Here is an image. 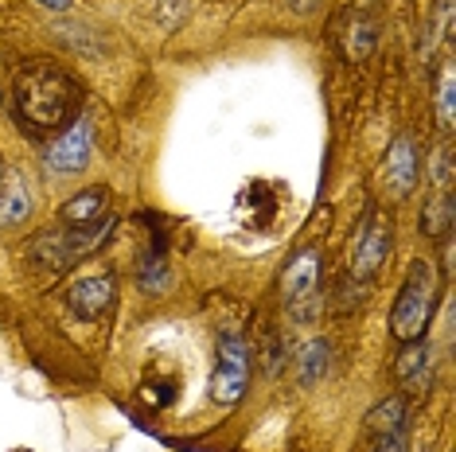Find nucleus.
<instances>
[{"label": "nucleus", "mask_w": 456, "mask_h": 452, "mask_svg": "<svg viewBox=\"0 0 456 452\" xmlns=\"http://www.w3.org/2000/svg\"><path fill=\"white\" fill-rule=\"evenodd\" d=\"M12 101L20 125L32 137H47V133L67 129L70 121H78L82 90L63 67L47 63V59H32V63L20 67Z\"/></svg>", "instance_id": "f257e3e1"}, {"label": "nucleus", "mask_w": 456, "mask_h": 452, "mask_svg": "<svg viewBox=\"0 0 456 452\" xmlns=\"http://www.w3.org/2000/svg\"><path fill=\"white\" fill-rule=\"evenodd\" d=\"M433 304H437V270H433V262L418 258L410 265L398 301L390 308V332L398 335L402 343L421 339L433 320Z\"/></svg>", "instance_id": "f03ea898"}, {"label": "nucleus", "mask_w": 456, "mask_h": 452, "mask_svg": "<svg viewBox=\"0 0 456 452\" xmlns=\"http://www.w3.org/2000/svg\"><path fill=\"white\" fill-rule=\"evenodd\" d=\"M246 386H250V347L242 335L223 332L219 335V367L211 375V398L219 406L242 402Z\"/></svg>", "instance_id": "7ed1b4c3"}, {"label": "nucleus", "mask_w": 456, "mask_h": 452, "mask_svg": "<svg viewBox=\"0 0 456 452\" xmlns=\"http://www.w3.org/2000/svg\"><path fill=\"white\" fill-rule=\"evenodd\" d=\"M387 254H390V219L370 207L355 234V246H351V277L355 281L375 277L382 270V262H387Z\"/></svg>", "instance_id": "20e7f679"}, {"label": "nucleus", "mask_w": 456, "mask_h": 452, "mask_svg": "<svg viewBox=\"0 0 456 452\" xmlns=\"http://www.w3.org/2000/svg\"><path fill=\"white\" fill-rule=\"evenodd\" d=\"M320 285V254L316 250H300L289 270L281 277V296L293 316H313V296Z\"/></svg>", "instance_id": "39448f33"}, {"label": "nucleus", "mask_w": 456, "mask_h": 452, "mask_svg": "<svg viewBox=\"0 0 456 452\" xmlns=\"http://www.w3.org/2000/svg\"><path fill=\"white\" fill-rule=\"evenodd\" d=\"M90 149H94V129H90L86 117H78V121H70V125L55 137V145L47 149V164L55 172H63V176H70V172L86 168Z\"/></svg>", "instance_id": "423d86ee"}, {"label": "nucleus", "mask_w": 456, "mask_h": 452, "mask_svg": "<svg viewBox=\"0 0 456 452\" xmlns=\"http://www.w3.org/2000/svg\"><path fill=\"white\" fill-rule=\"evenodd\" d=\"M113 289H118V281H113L110 273L82 277V281H75V285H70V293H67L70 312L82 316V320H94V316L110 312V308H113Z\"/></svg>", "instance_id": "0eeeda50"}, {"label": "nucleus", "mask_w": 456, "mask_h": 452, "mask_svg": "<svg viewBox=\"0 0 456 452\" xmlns=\"http://www.w3.org/2000/svg\"><path fill=\"white\" fill-rule=\"evenodd\" d=\"M32 214V188L20 172H8L0 176V226H16Z\"/></svg>", "instance_id": "6e6552de"}, {"label": "nucleus", "mask_w": 456, "mask_h": 452, "mask_svg": "<svg viewBox=\"0 0 456 452\" xmlns=\"http://www.w3.org/2000/svg\"><path fill=\"white\" fill-rule=\"evenodd\" d=\"M387 183L398 195H410L413 183H418V152H413L410 137H398L387 152Z\"/></svg>", "instance_id": "1a4fd4ad"}, {"label": "nucleus", "mask_w": 456, "mask_h": 452, "mask_svg": "<svg viewBox=\"0 0 456 452\" xmlns=\"http://www.w3.org/2000/svg\"><path fill=\"white\" fill-rule=\"evenodd\" d=\"M398 378L402 383H410V390H425L433 378V367H429V347H421L418 339H413V347H406L398 359Z\"/></svg>", "instance_id": "9d476101"}, {"label": "nucleus", "mask_w": 456, "mask_h": 452, "mask_svg": "<svg viewBox=\"0 0 456 452\" xmlns=\"http://www.w3.org/2000/svg\"><path fill=\"white\" fill-rule=\"evenodd\" d=\"M394 429H406V398H387V402H379L367 414V433L370 437L394 433Z\"/></svg>", "instance_id": "9b49d317"}, {"label": "nucleus", "mask_w": 456, "mask_h": 452, "mask_svg": "<svg viewBox=\"0 0 456 452\" xmlns=\"http://www.w3.org/2000/svg\"><path fill=\"white\" fill-rule=\"evenodd\" d=\"M102 211H106V188H90V191H82L78 199L59 207V214H63L67 222H94Z\"/></svg>", "instance_id": "f8f14e48"}, {"label": "nucleus", "mask_w": 456, "mask_h": 452, "mask_svg": "<svg viewBox=\"0 0 456 452\" xmlns=\"http://www.w3.org/2000/svg\"><path fill=\"white\" fill-rule=\"evenodd\" d=\"M452 226V191H441L437 199H429V207L421 211V230L429 238H444Z\"/></svg>", "instance_id": "ddd939ff"}, {"label": "nucleus", "mask_w": 456, "mask_h": 452, "mask_svg": "<svg viewBox=\"0 0 456 452\" xmlns=\"http://www.w3.org/2000/svg\"><path fill=\"white\" fill-rule=\"evenodd\" d=\"M328 371V343L313 339L308 347H300V383H320Z\"/></svg>", "instance_id": "4468645a"}, {"label": "nucleus", "mask_w": 456, "mask_h": 452, "mask_svg": "<svg viewBox=\"0 0 456 452\" xmlns=\"http://www.w3.org/2000/svg\"><path fill=\"white\" fill-rule=\"evenodd\" d=\"M452 70H444L441 78V98H437V117H441V129L452 133Z\"/></svg>", "instance_id": "2eb2a0df"}, {"label": "nucleus", "mask_w": 456, "mask_h": 452, "mask_svg": "<svg viewBox=\"0 0 456 452\" xmlns=\"http://www.w3.org/2000/svg\"><path fill=\"white\" fill-rule=\"evenodd\" d=\"M370 452H410V433L406 429H394V433L375 437V448Z\"/></svg>", "instance_id": "dca6fc26"}, {"label": "nucleus", "mask_w": 456, "mask_h": 452, "mask_svg": "<svg viewBox=\"0 0 456 452\" xmlns=\"http://www.w3.org/2000/svg\"><path fill=\"white\" fill-rule=\"evenodd\" d=\"M433 176L441 180V188L449 191V183H452V145H444L437 152V160H433Z\"/></svg>", "instance_id": "f3484780"}, {"label": "nucleus", "mask_w": 456, "mask_h": 452, "mask_svg": "<svg viewBox=\"0 0 456 452\" xmlns=\"http://www.w3.org/2000/svg\"><path fill=\"white\" fill-rule=\"evenodd\" d=\"M39 4L51 8V12H67V8H70V0H39Z\"/></svg>", "instance_id": "a211bd4d"}, {"label": "nucleus", "mask_w": 456, "mask_h": 452, "mask_svg": "<svg viewBox=\"0 0 456 452\" xmlns=\"http://www.w3.org/2000/svg\"><path fill=\"white\" fill-rule=\"evenodd\" d=\"M316 4V0H293V8H297V12H308V8H313Z\"/></svg>", "instance_id": "6ab92c4d"}, {"label": "nucleus", "mask_w": 456, "mask_h": 452, "mask_svg": "<svg viewBox=\"0 0 456 452\" xmlns=\"http://www.w3.org/2000/svg\"><path fill=\"white\" fill-rule=\"evenodd\" d=\"M0 176H4V164H0Z\"/></svg>", "instance_id": "aec40b11"}]
</instances>
